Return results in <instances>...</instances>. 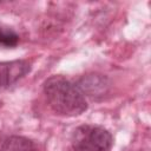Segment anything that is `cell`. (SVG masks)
I'll use <instances>...</instances> for the list:
<instances>
[{
	"label": "cell",
	"instance_id": "6",
	"mask_svg": "<svg viewBox=\"0 0 151 151\" xmlns=\"http://www.w3.org/2000/svg\"><path fill=\"white\" fill-rule=\"evenodd\" d=\"M19 40L15 31L0 25V48H13L19 44Z\"/></svg>",
	"mask_w": 151,
	"mask_h": 151
},
{
	"label": "cell",
	"instance_id": "3",
	"mask_svg": "<svg viewBox=\"0 0 151 151\" xmlns=\"http://www.w3.org/2000/svg\"><path fill=\"white\" fill-rule=\"evenodd\" d=\"M76 85L80 90V92L92 99L99 100L103 99L110 91L111 83L109 78L100 73H88L83 76Z\"/></svg>",
	"mask_w": 151,
	"mask_h": 151
},
{
	"label": "cell",
	"instance_id": "5",
	"mask_svg": "<svg viewBox=\"0 0 151 151\" xmlns=\"http://www.w3.org/2000/svg\"><path fill=\"white\" fill-rule=\"evenodd\" d=\"M0 151H35L34 143L24 136H9L0 145Z\"/></svg>",
	"mask_w": 151,
	"mask_h": 151
},
{
	"label": "cell",
	"instance_id": "2",
	"mask_svg": "<svg viewBox=\"0 0 151 151\" xmlns=\"http://www.w3.org/2000/svg\"><path fill=\"white\" fill-rule=\"evenodd\" d=\"M112 144L113 138L110 131L99 125H79L71 136L74 151H110Z\"/></svg>",
	"mask_w": 151,
	"mask_h": 151
},
{
	"label": "cell",
	"instance_id": "7",
	"mask_svg": "<svg viewBox=\"0 0 151 151\" xmlns=\"http://www.w3.org/2000/svg\"><path fill=\"white\" fill-rule=\"evenodd\" d=\"M0 138H1V137H0Z\"/></svg>",
	"mask_w": 151,
	"mask_h": 151
},
{
	"label": "cell",
	"instance_id": "4",
	"mask_svg": "<svg viewBox=\"0 0 151 151\" xmlns=\"http://www.w3.org/2000/svg\"><path fill=\"white\" fill-rule=\"evenodd\" d=\"M31 72V64L27 60L18 59L0 63V87H8L15 84Z\"/></svg>",
	"mask_w": 151,
	"mask_h": 151
},
{
	"label": "cell",
	"instance_id": "1",
	"mask_svg": "<svg viewBox=\"0 0 151 151\" xmlns=\"http://www.w3.org/2000/svg\"><path fill=\"white\" fill-rule=\"evenodd\" d=\"M42 90L50 107L59 116L76 117L87 110V101L76 83L63 76L47 78Z\"/></svg>",
	"mask_w": 151,
	"mask_h": 151
}]
</instances>
